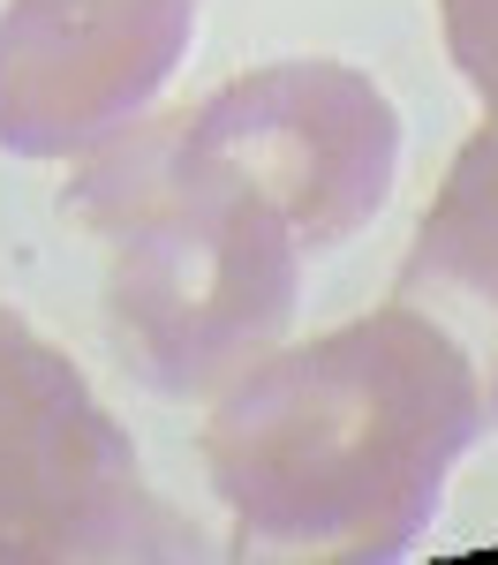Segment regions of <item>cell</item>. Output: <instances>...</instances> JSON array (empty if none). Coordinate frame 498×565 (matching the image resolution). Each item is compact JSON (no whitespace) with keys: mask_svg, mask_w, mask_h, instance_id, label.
<instances>
[{"mask_svg":"<svg viewBox=\"0 0 498 565\" xmlns=\"http://www.w3.org/2000/svg\"><path fill=\"white\" fill-rule=\"evenodd\" d=\"M484 430L476 362L393 302L250 362L204 423V468L242 558L385 565L438 521L453 460Z\"/></svg>","mask_w":498,"mask_h":565,"instance_id":"6da1fadb","label":"cell"},{"mask_svg":"<svg viewBox=\"0 0 498 565\" xmlns=\"http://www.w3.org/2000/svg\"><path fill=\"white\" fill-rule=\"evenodd\" d=\"M181 114L84 151L68 212L106 234V332L159 399L226 392L295 324V234L257 189L181 159Z\"/></svg>","mask_w":498,"mask_h":565,"instance_id":"7a4b0ae2","label":"cell"},{"mask_svg":"<svg viewBox=\"0 0 498 565\" xmlns=\"http://www.w3.org/2000/svg\"><path fill=\"white\" fill-rule=\"evenodd\" d=\"M197 527L151 498L129 430L84 370L0 309V565L197 558Z\"/></svg>","mask_w":498,"mask_h":565,"instance_id":"3957f363","label":"cell"},{"mask_svg":"<svg viewBox=\"0 0 498 565\" xmlns=\"http://www.w3.org/2000/svg\"><path fill=\"white\" fill-rule=\"evenodd\" d=\"M174 143L181 159L257 189L287 218L295 249H340L393 189L401 114L340 61H272L181 114Z\"/></svg>","mask_w":498,"mask_h":565,"instance_id":"277c9868","label":"cell"},{"mask_svg":"<svg viewBox=\"0 0 498 565\" xmlns=\"http://www.w3.org/2000/svg\"><path fill=\"white\" fill-rule=\"evenodd\" d=\"M197 31V0H8L0 151L84 159L144 121Z\"/></svg>","mask_w":498,"mask_h":565,"instance_id":"5b68a950","label":"cell"},{"mask_svg":"<svg viewBox=\"0 0 498 565\" xmlns=\"http://www.w3.org/2000/svg\"><path fill=\"white\" fill-rule=\"evenodd\" d=\"M393 302L431 317L453 348L476 362L484 407L498 423V114L460 143L446 189L415 226Z\"/></svg>","mask_w":498,"mask_h":565,"instance_id":"8992f818","label":"cell"},{"mask_svg":"<svg viewBox=\"0 0 498 565\" xmlns=\"http://www.w3.org/2000/svg\"><path fill=\"white\" fill-rule=\"evenodd\" d=\"M446 15V53L468 76V90L498 114V0H438Z\"/></svg>","mask_w":498,"mask_h":565,"instance_id":"52a82bcc","label":"cell"}]
</instances>
